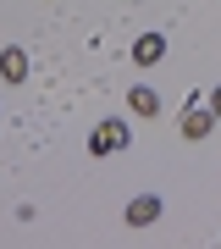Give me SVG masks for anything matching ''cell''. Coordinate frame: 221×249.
I'll list each match as a JSON object with an SVG mask.
<instances>
[{"instance_id":"obj_5","label":"cell","mask_w":221,"mask_h":249,"mask_svg":"<svg viewBox=\"0 0 221 249\" xmlns=\"http://www.w3.org/2000/svg\"><path fill=\"white\" fill-rule=\"evenodd\" d=\"M160 55H166V34H138L133 39V61L138 67H155Z\"/></svg>"},{"instance_id":"obj_3","label":"cell","mask_w":221,"mask_h":249,"mask_svg":"<svg viewBox=\"0 0 221 249\" xmlns=\"http://www.w3.org/2000/svg\"><path fill=\"white\" fill-rule=\"evenodd\" d=\"M127 227H150V222H160V199L155 194H138V199H127Z\"/></svg>"},{"instance_id":"obj_1","label":"cell","mask_w":221,"mask_h":249,"mask_svg":"<svg viewBox=\"0 0 221 249\" xmlns=\"http://www.w3.org/2000/svg\"><path fill=\"white\" fill-rule=\"evenodd\" d=\"M88 150H94V155H116V150H127V122H116V116H111V122H100L94 139H88Z\"/></svg>"},{"instance_id":"obj_7","label":"cell","mask_w":221,"mask_h":249,"mask_svg":"<svg viewBox=\"0 0 221 249\" xmlns=\"http://www.w3.org/2000/svg\"><path fill=\"white\" fill-rule=\"evenodd\" d=\"M210 111H216V122H221V83L210 89Z\"/></svg>"},{"instance_id":"obj_2","label":"cell","mask_w":221,"mask_h":249,"mask_svg":"<svg viewBox=\"0 0 221 249\" xmlns=\"http://www.w3.org/2000/svg\"><path fill=\"white\" fill-rule=\"evenodd\" d=\"M210 127H216V111H210V106H188V111H183V139L199 144V139H210Z\"/></svg>"},{"instance_id":"obj_4","label":"cell","mask_w":221,"mask_h":249,"mask_svg":"<svg viewBox=\"0 0 221 249\" xmlns=\"http://www.w3.org/2000/svg\"><path fill=\"white\" fill-rule=\"evenodd\" d=\"M0 78H6V83H28V50L22 45H6V50H0Z\"/></svg>"},{"instance_id":"obj_6","label":"cell","mask_w":221,"mask_h":249,"mask_svg":"<svg viewBox=\"0 0 221 249\" xmlns=\"http://www.w3.org/2000/svg\"><path fill=\"white\" fill-rule=\"evenodd\" d=\"M127 106H133V116H160V94L155 89H133Z\"/></svg>"}]
</instances>
